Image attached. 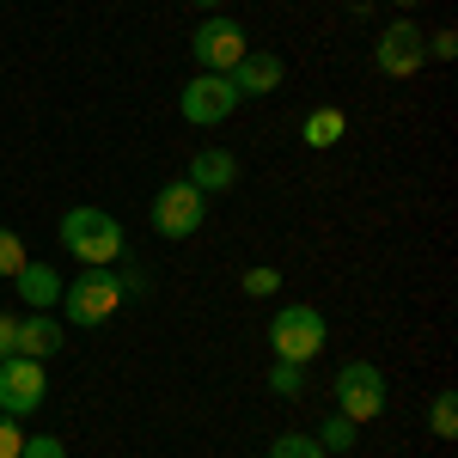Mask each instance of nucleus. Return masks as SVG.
Wrapping results in <instances>:
<instances>
[{"label":"nucleus","mask_w":458,"mask_h":458,"mask_svg":"<svg viewBox=\"0 0 458 458\" xmlns=\"http://www.w3.org/2000/svg\"><path fill=\"white\" fill-rule=\"evenodd\" d=\"M19 453H25V428H19V416L0 410V458H19Z\"/></svg>","instance_id":"412c9836"},{"label":"nucleus","mask_w":458,"mask_h":458,"mask_svg":"<svg viewBox=\"0 0 458 458\" xmlns=\"http://www.w3.org/2000/svg\"><path fill=\"white\" fill-rule=\"evenodd\" d=\"M25 263H31V257H25V239H19L13 226H0V282H13Z\"/></svg>","instance_id":"2eb2a0df"},{"label":"nucleus","mask_w":458,"mask_h":458,"mask_svg":"<svg viewBox=\"0 0 458 458\" xmlns=\"http://www.w3.org/2000/svg\"><path fill=\"white\" fill-rule=\"evenodd\" d=\"M123 293H129V282L116 269H80L73 282H62V312H68V324L92 330L123 306Z\"/></svg>","instance_id":"f03ea898"},{"label":"nucleus","mask_w":458,"mask_h":458,"mask_svg":"<svg viewBox=\"0 0 458 458\" xmlns=\"http://www.w3.org/2000/svg\"><path fill=\"white\" fill-rule=\"evenodd\" d=\"M269 391H276V397H300V391H306V367L276 360V367H269Z\"/></svg>","instance_id":"dca6fc26"},{"label":"nucleus","mask_w":458,"mask_h":458,"mask_svg":"<svg viewBox=\"0 0 458 458\" xmlns=\"http://www.w3.org/2000/svg\"><path fill=\"white\" fill-rule=\"evenodd\" d=\"M68 343V330L49 312H25L19 318V336H13V354H31V360H49V354Z\"/></svg>","instance_id":"f8f14e48"},{"label":"nucleus","mask_w":458,"mask_h":458,"mask_svg":"<svg viewBox=\"0 0 458 458\" xmlns=\"http://www.w3.org/2000/svg\"><path fill=\"white\" fill-rule=\"evenodd\" d=\"M19 458H68V446H62L55 434H25V453Z\"/></svg>","instance_id":"4be33fe9"},{"label":"nucleus","mask_w":458,"mask_h":458,"mask_svg":"<svg viewBox=\"0 0 458 458\" xmlns=\"http://www.w3.org/2000/svg\"><path fill=\"white\" fill-rule=\"evenodd\" d=\"M190 55H196V68L202 73H233L239 62L250 55V43H245V25L239 19H202L196 25V37H190Z\"/></svg>","instance_id":"39448f33"},{"label":"nucleus","mask_w":458,"mask_h":458,"mask_svg":"<svg viewBox=\"0 0 458 458\" xmlns=\"http://www.w3.org/2000/svg\"><path fill=\"white\" fill-rule=\"evenodd\" d=\"M177 110H183L190 129H214V123H226V116L239 110V92H233L226 73H196V80L177 92Z\"/></svg>","instance_id":"0eeeda50"},{"label":"nucleus","mask_w":458,"mask_h":458,"mask_svg":"<svg viewBox=\"0 0 458 458\" xmlns=\"http://www.w3.org/2000/svg\"><path fill=\"white\" fill-rule=\"evenodd\" d=\"M324 312L318 306H282L276 312V324H269V349H276V360H293V367H306L312 354H324Z\"/></svg>","instance_id":"7ed1b4c3"},{"label":"nucleus","mask_w":458,"mask_h":458,"mask_svg":"<svg viewBox=\"0 0 458 458\" xmlns=\"http://www.w3.org/2000/svg\"><path fill=\"white\" fill-rule=\"evenodd\" d=\"M354 428H360V422H349V416H330L318 446H324V453H349V446H354Z\"/></svg>","instance_id":"aec40b11"},{"label":"nucleus","mask_w":458,"mask_h":458,"mask_svg":"<svg viewBox=\"0 0 458 458\" xmlns=\"http://www.w3.org/2000/svg\"><path fill=\"white\" fill-rule=\"evenodd\" d=\"M330 391H336V416H349V422H379L386 416V373L373 360H349L330 379Z\"/></svg>","instance_id":"20e7f679"},{"label":"nucleus","mask_w":458,"mask_h":458,"mask_svg":"<svg viewBox=\"0 0 458 458\" xmlns=\"http://www.w3.org/2000/svg\"><path fill=\"white\" fill-rule=\"evenodd\" d=\"M202 214H208V196L190 177H177L153 196V233L159 239H190V233H202Z\"/></svg>","instance_id":"423d86ee"},{"label":"nucleus","mask_w":458,"mask_h":458,"mask_svg":"<svg viewBox=\"0 0 458 458\" xmlns=\"http://www.w3.org/2000/svg\"><path fill=\"white\" fill-rule=\"evenodd\" d=\"M43 397H49L43 360L6 354V360H0V410H6V416H31V410H43Z\"/></svg>","instance_id":"1a4fd4ad"},{"label":"nucleus","mask_w":458,"mask_h":458,"mask_svg":"<svg viewBox=\"0 0 458 458\" xmlns=\"http://www.w3.org/2000/svg\"><path fill=\"white\" fill-rule=\"evenodd\" d=\"M397 6H416V0H397Z\"/></svg>","instance_id":"a878e982"},{"label":"nucleus","mask_w":458,"mask_h":458,"mask_svg":"<svg viewBox=\"0 0 458 458\" xmlns=\"http://www.w3.org/2000/svg\"><path fill=\"white\" fill-rule=\"evenodd\" d=\"M428 422H434V434H440V440H453V434H458V397H453V391H440V397H434Z\"/></svg>","instance_id":"f3484780"},{"label":"nucleus","mask_w":458,"mask_h":458,"mask_svg":"<svg viewBox=\"0 0 458 458\" xmlns=\"http://www.w3.org/2000/svg\"><path fill=\"white\" fill-rule=\"evenodd\" d=\"M282 73L287 68H282V55H276V49H250L226 80H233V92H239V105H245V98H269V92L282 86Z\"/></svg>","instance_id":"9d476101"},{"label":"nucleus","mask_w":458,"mask_h":458,"mask_svg":"<svg viewBox=\"0 0 458 458\" xmlns=\"http://www.w3.org/2000/svg\"><path fill=\"white\" fill-rule=\"evenodd\" d=\"M183 177H190L202 196H220V190H233V183H239V159H233L226 147H202V153L190 159V172H183Z\"/></svg>","instance_id":"9b49d317"},{"label":"nucleus","mask_w":458,"mask_h":458,"mask_svg":"<svg viewBox=\"0 0 458 458\" xmlns=\"http://www.w3.org/2000/svg\"><path fill=\"white\" fill-rule=\"evenodd\" d=\"M13 336H19V318H13V312H0V360L13 354Z\"/></svg>","instance_id":"5701e85b"},{"label":"nucleus","mask_w":458,"mask_h":458,"mask_svg":"<svg viewBox=\"0 0 458 458\" xmlns=\"http://www.w3.org/2000/svg\"><path fill=\"white\" fill-rule=\"evenodd\" d=\"M269 458H324V446H318L312 434H282V440L269 446Z\"/></svg>","instance_id":"6ab92c4d"},{"label":"nucleus","mask_w":458,"mask_h":458,"mask_svg":"<svg viewBox=\"0 0 458 458\" xmlns=\"http://www.w3.org/2000/svg\"><path fill=\"white\" fill-rule=\"evenodd\" d=\"M453 49H458V43H453V31H434V37H428V55H440V62H446Z\"/></svg>","instance_id":"b1692460"},{"label":"nucleus","mask_w":458,"mask_h":458,"mask_svg":"<svg viewBox=\"0 0 458 458\" xmlns=\"http://www.w3.org/2000/svg\"><path fill=\"white\" fill-rule=\"evenodd\" d=\"M343 129H349V116H343L336 105L312 110V116L300 123V135H306V147H336V141H343Z\"/></svg>","instance_id":"4468645a"},{"label":"nucleus","mask_w":458,"mask_h":458,"mask_svg":"<svg viewBox=\"0 0 458 458\" xmlns=\"http://www.w3.org/2000/svg\"><path fill=\"white\" fill-rule=\"evenodd\" d=\"M196 6H220V0H196Z\"/></svg>","instance_id":"393cba45"},{"label":"nucleus","mask_w":458,"mask_h":458,"mask_svg":"<svg viewBox=\"0 0 458 458\" xmlns=\"http://www.w3.org/2000/svg\"><path fill=\"white\" fill-rule=\"evenodd\" d=\"M55 233H62V245H68V257L80 269H110L123 257V245H129L116 214H105V208H68Z\"/></svg>","instance_id":"f257e3e1"},{"label":"nucleus","mask_w":458,"mask_h":458,"mask_svg":"<svg viewBox=\"0 0 458 458\" xmlns=\"http://www.w3.org/2000/svg\"><path fill=\"white\" fill-rule=\"evenodd\" d=\"M373 62H379V73H391V80L422 73V62H428L422 25H416V19H391L386 31H379V43H373Z\"/></svg>","instance_id":"6e6552de"},{"label":"nucleus","mask_w":458,"mask_h":458,"mask_svg":"<svg viewBox=\"0 0 458 458\" xmlns=\"http://www.w3.org/2000/svg\"><path fill=\"white\" fill-rule=\"evenodd\" d=\"M13 287H19V300H25L31 312H49V306H62V276H55L49 263H25V269L13 276Z\"/></svg>","instance_id":"ddd939ff"},{"label":"nucleus","mask_w":458,"mask_h":458,"mask_svg":"<svg viewBox=\"0 0 458 458\" xmlns=\"http://www.w3.org/2000/svg\"><path fill=\"white\" fill-rule=\"evenodd\" d=\"M239 287H245L250 300H269V293L282 287V269H269V263H257V269H245V276H239Z\"/></svg>","instance_id":"a211bd4d"}]
</instances>
